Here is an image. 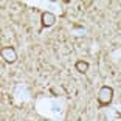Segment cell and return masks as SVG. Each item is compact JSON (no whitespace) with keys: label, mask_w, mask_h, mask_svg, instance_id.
<instances>
[{"label":"cell","mask_w":121,"mask_h":121,"mask_svg":"<svg viewBox=\"0 0 121 121\" xmlns=\"http://www.w3.org/2000/svg\"><path fill=\"white\" fill-rule=\"evenodd\" d=\"M113 99V89L110 86H103L98 92V107H107L112 104Z\"/></svg>","instance_id":"1"},{"label":"cell","mask_w":121,"mask_h":121,"mask_svg":"<svg viewBox=\"0 0 121 121\" xmlns=\"http://www.w3.org/2000/svg\"><path fill=\"white\" fill-rule=\"evenodd\" d=\"M56 23V16L51 11H43L40 14V30L43 28H51Z\"/></svg>","instance_id":"2"},{"label":"cell","mask_w":121,"mask_h":121,"mask_svg":"<svg viewBox=\"0 0 121 121\" xmlns=\"http://www.w3.org/2000/svg\"><path fill=\"white\" fill-rule=\"evenodd\" d=\"M2 57L8 64H14L16 60H17V53H16L14 47H3L2 48Z\"/></svg>","instance_id":"3"},{"label":"cell","mask_w":121,"mask_h":121,"mask_svg":"<svg viewBox=\"0 0 121 121\" xmlns=\"http://www.w3.org/2000/svg\"><path fill=\"white\" fill-rule=\"evenodd\" d=\"M89 68H90V64L87 62V60H82V59H79V60H76V64H75V70L78 71V73H87L89 71Z\"/></svg>","instance_id":"4"},{"label":"cell","mask_w":121,"mask_h":121,"mask_svg":"<svg viewBox=\"0 0 121 121\" xmlns=\"http://www.w3.org/2000/svg\"><path fill=\"white\" fill-rule=\"evenodd\" d=\"M73 31H75L76 36H84L86 34V28H82L79 25H73Z\"/></svg>","instance_id":"5"},{"label":"cell","mask_w":121,"mask_h":121,"mask_svg":"<svg viewBox=\"0 0 121 121\" xmlns=\"http://www.w3.org/2000/svg\"><path fill=\"white\" fill-rule=\"evenodd\" d=\"M113 121H121V115H118V117L113 118Z\"/></svg>","instance_id":"6"}]
</instances>
